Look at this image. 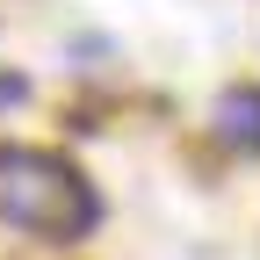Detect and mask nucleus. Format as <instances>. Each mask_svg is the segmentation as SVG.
Here are the masks:
<instances>
[{"instance_id": "nucleus-1", "label": "nucleus", "mask_w": 260, "mask_h": 260, "mask_svg": "<svg viewBox=\"0 0 260 260\" xmlns=\"http://www.w3.org/2000/svg\"><path fill=\"white\" fill-rule=\"evenodd\" d=\"M0 217L15 232H37V239H80L102 217V203H94V188L58 152L0 145Z\"/></svg>"}, {"instance_id": "nucleus-2", "label": "nucleus", "mask_w": 260, "mask_h": 260, "mask_svg": "<svg viewBox=\"0 0 260 260\" xmlns=\"http://www.w3.org/2000/svg\"><path fill=\"white\" fill-rule=\"evenodd\" d=\"M217 138L232 145V152H260V87H232V94H217Z\"/></svg>"}]
</instances>
